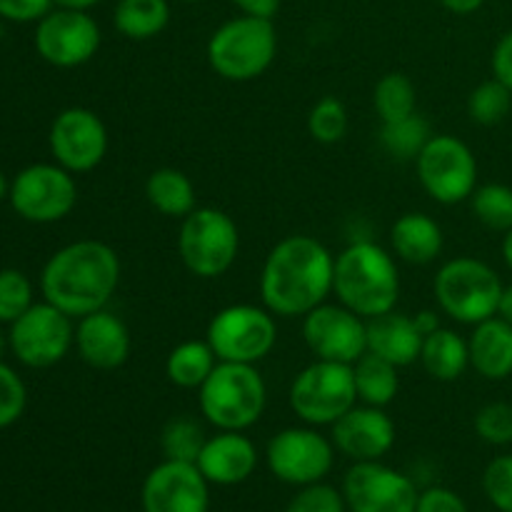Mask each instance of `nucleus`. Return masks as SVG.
Returning <instances> with one entry per match:
<instances>
[{
  "label": "nucleus",
  "instance_id": "nucleus-1",
  "mask_svg": "<svg viewBox=\"0 0 512 512\" xmlns=\"http://www.w3.org/2000/svg\"><path fill=\"white\" fill-rule=\"evenodd\" d=\"M335 255L313 235H288L268 253L260 298L275 318H303L333 295Z\"/></svg>",
  "mask_w": 512,
  "mask_h": 512
},
{
  "label": "nucleus",
  "instance_id": "nucleus-2",
  "mask_svg": "<svg viewBox=\"0 0 512 512\" xmlns=\"http://www.w3.org/2000/svg\"><path fill=\"white\" fill-rule=\"evenodd\" d=\"M120 285V258L108 243L75 240L50 255L40 275L45 300L70 318L108 308Z\"/></svg>",
  "mask_w": 512,
  "mask_h": 512
},
{
  "label": "nucleus",
  "instance_id": "nucleus-3",
  "mask_svg": "<svg viewBox=\"0 0 512 512\" xmlns=\"http://www.w3.org/2000/svg\"><path fill=\"white\" fill-rule=\"evenodd\" d=\"M333 295L340 305L370 320L395 310L400 273L395 255L373 240H355L335 255Z\"/></svg>",
  "mask_w": 512,
  "mask_h": 512
},
{
  "label": "nucleus",
  "instance_id": "nucleus-4",
  "mask_svg": "<svg viewBox=\"0 0 512 512\" xmlns=\"http://www.w3.org/2000/svg\"><path fill=\"white\" fill-rule=\"evenodd\" d=\"M200 415L215 430H238L245 433L253 428L268 405V385L255 365L223 363L215 365L198 388Z\"/></svg>",
  "mask_w": 512,
  "mask_h": 512
},
{
  "label": "nucleus",
  "instance_id": "nucleus-5",
  "mask_svg": "<svg viewBox=\"0 0 512 512\" xmlns=\"http://www.w3.org/2000/svg\"><path fill=\"white\" fill-rule=\"evenodd\" d=\"M208 65L230 83L260 78L278 55V33L273 20L240 15L220 25L208 40Z\"/></svg>",
  "mask_w": 512,
  "mask_h": 512
},
{
  "label": "nucleus",
  "instance_id": "nucleus-6",
  "mask_svg": "<svg viewBox=\"0 0 512 512\" xmlns=\"http://www.w3.org/2000/svg\"><path fill=\"white\" fill-rule=\"evenodd\" d=\"M503 280L488 263L470 255L440 265L433 280L438 308L463 325H478L498 315L503 298Z\"/></svg>",
  "mask_w": 512,
  "mask_h": 512
},
{
  "label": "nucleus",
  "instance_id": "nucleus-7",
  "mask_svg": "<svg viewBox=\"0 0 512 512\" xmlns=\"http://www.w3.org/2000/svg\"><path fill=\"white\" fill-rule=\"evenodd\" d=\"M290 410L305 425L323 428L333 425L358 405L353 365L333 363V360H315L308 368L295 375L288 393Z\"/></svg>",
  "mask_w": 512,
  "mask_h": 512
},
{
  "label": "nucleus",
  "instance_id": "nucleus-8",
  "mask_svg": "<svg viewBox=\"0 0 512 512\" xmlns=\"http://www.w3.org/2000/svg\"><path fill=\"white\" fill-rule=\"evenodd\" d=\"M240 230L225 210L195 208L180 220L178 253L185 268L203 280H215L233 268Z\"/></svg>",
  "mask_w": 512,
  "mask_h": 512
},
{
  "label": "nucleus",
  "instance_id": "nucleus-9",
  "mask_svg": "<svg viewBox=\"0 0 512 512\" xmlns=\"http://www.w3.org/2000/svg\"><path fill=\"white\" fill-rule=\"evenodd\" d=\"M205 340L223 363L258 365L278 343V323L265 305H228L213 315Z\"/></svg>",
  "mask_w": 512,
  "mask_h": 512
},
{
  "label": "nucleus",
  "instance_id": "nucleus-10",
  "mask_svg": "<svg viewBox=\"0 0 512 512\" xmlns=\"http://www.w3.org/2000/svg\"><path fill=\"white\" fill-rule=\"evenodd\" d=\"M415 170L425 193L440 205L465 203L478 188L475 153L455 135H433L415 158Z\"/></svg>",
  "mask_w": 512,
  "mask_h": 512
},
{
  "label": "nucleus",
  "instance_id": "nucleus-11",
  "mask_svg": "<svg viewBox=\"0 0 512 512\" xmlns=\"http://www.w3.org/2000/svg\"><path fill=\"white\" fill-rule=\"evenodd\" d=\"M8 198L20 218L48 225L73 213L78 203V185L73 173L58 163H35L15 175Z\"/></svg>",
  "mask_w": 512,
  "mask_h": 512
},
{
  "label": "nucleus",
  "instance_id": "nucleus-12",
  "mask_svg": "<svg viewBox=\"0 0 512 512\" xmlns=\"http://www.w3.org/2000/svg\"><path fill=\"white\" fill-rule=\"evenodd\" d=\"M10 350L28 368H50L75 345V325L68 313L45 303H33L8 333Z\"/></svg>",
  "mask_w": 512,
  "mask_h": 512
},
{
  "label": "nucleus",
  "instance_id": "nucleus-13",
  "mask_svg": "<svg viewBox=\"0 0 512 512\" xmlns=\"http://www.w3.org/2000/svg\"><path fill=\"white\" fill-rule=\"evenodd\" d=\"M265 463L280 483L303 488L328 478L335 463V445L313 425L285 428L268 440Z\"/></svg>",
  "mask_w": 512,
  "mask_h": 512
},
{
  "label": "nucleus",
  "instance_id": "nucleus-14",
  "mask_svg": "<svg viewBox=\"0 0 512 512\" xmlns=\"http://www.w3.org/2000/svg\"><path fill=\"white\" fill-rule=\"evenodd\" d=\"M343 498L350 512H415L420 490L400 470L380 460L353 463L343 478Z\"/></svg>",
  "mask_w": 512,
  "mask_h": 512
},
{
  "label": "nucleus",
  "instance_id": "nucleus-15",
  "mask_svg": "<svg viewBox=\"0 0 512 512\" xmlns=\"http://www.w3.org/2000/svg\"><path fill=\"white\" fill-rule=\"evenodd\" d=\"M303 340L315 360L355 365L368 353V320L340 303H323L303 315Z\"/></svg>",
  "mask_w": 512,
  "mask_h": 512
},
{
  "label": "nucleus",
  "instance_id": "nucleus-16",
  "mask_svg": "<svg viewBox=\"0 0 512 512\" xmlns=\"http://www.w3.org/2000/svg\"><path fill=\"white\" fill-rule=\"evenodd\" d=\"M100 48V28L85 10L58 8L38 20L35 50L55 68H78Z\"/></svg>",
  "mask_w": 512,
  "mask_h": 512
},
{
  "label": "nucleus",
  "instance_id": "nucleus-17",
  "mask_svg": "<svg viewBox=\"0 0 512 512\" xmlns=\"http://www.w3.org/2000/svg\"><path fill=\"white\" fill-rule=\"evenodd\" d=\"M48 143L60 168L73 175L90 173L108 153V128L93 110L65 108L50 125Z\"/></svg>",
  "mask_w": 512,
  "mask_h": 512
},
{
  "label": "nucleus",
  "instance_id": "nucleus-18",
  "mask_svg": "<svg viewBox=\"0 0 512 512\" xmlns=\"http://www.w3.org/2000/svg\"><path fill=\"white\" fill-rule=\"evenodd\" d=\"M140 503L143 512H208L210 483L195 463L165 458L145 475Z\"/></svg>",
  "mask_w": 512,
  "mask_h": 512
},
{
  "label": "nucleus",
  "instance_id": "nucleus-19",
  "mask_svg": "<svg viewBox=\"0 0 512 512\" xmlns=\"http://www.w3.org/2000/svg\"><path fill=\"white\" fill-rule=\"evenodd\" d=\"M398 430L385 408L355 405L338 423L330 425V440L335 450L353 463L383 460L393 450Z\"/></svg>",
  "mask_w": 512,
  "mask_h": 512
},
{
  "label": "nucleus",
  "instance_id": "nucleus-20",
  "mask_svg": "<svg viewBox=\"0 0 512 512\" xmlns=\"http://www.w3.org/2000/svg\"><path fill=\"white\" fill-rule=\"evenodd\" d=\"M75 348L80 360L93 370H118L128 363L130 330L123 320L108 308L78 318L75 325Z\"/></svg>",
  "mask_w": 512,
  "mask_h": 512
},
{
  "label": "nucleus",
  "instance_id": "nucleus-21",
  "mask_svg": "<svg viewBox=\"0 0 512 512\" xmlns=\"http://www.w3.org/2000/svg\"><path fill=\"white\" fill-rule=\"evenodd\" d=\"M258 448L253 440L238 430H218L205 440L195 465L210 485L230 488L240 485L258 470Z\"/></svg>",
  "mask_w": 512,
  "mask_h": 512
},
{
  "label": "nucleus",
  "instance_id": "nucleus-22",
  "mask_svg": "<svg viewBox=\"0 0 512 512\" xmlns=\"http://www.w3.org/2000/svg\"><path fill=\"white\" fill-rule=\"evenodd\" d=\"M420 348H423V335H420L413 315L390 310V313L368 320V353L378 355L398 368H408L420 360Z\"/></svg>",
  "mask_w": 512,
  "mask_h": 512
},
{
  "label": "nucleus",
  "instance_id": "nucleus-23",
  "mask_svg": "<svg viewBox=\"0 0 512 512\" xmlns=\"http://www.w3.org/2000/svg\"><path fill=\"white\" fill-rule=\"evenodd\" d=\"M468 350L470 368L485 380H505L512 375V325L500 315L473 325Z\"/></svg>",
  "mask_w": 512,
  "mask_h": 512
},
{
  "label": "nucleus",
  "instance_id": "nucleus-24",
  "mask_svg": "<svg viewBox=\"0 0 512 512\" xmlns=\"http://www.w3.org/2000/svg\"><path fill=\"white\" fill-rule=\"evenodd\" d=\"M390 245L403 263L430 265L443 253V228L425 213H405L390 228Z\"/></svg>",
  "mask_w": 512,
  "mask_h": 512
},
{
  "label": "nucleus",
  "instance_id": "nucleus-25",
  "mask_svg": "<svg viewBox=\"0 0 512 512\" xmlns=\"http://www.w3.org/2000/svg\"><path fill=\"white\" fill-rule=\"evenodd\" d=\"M418 363L438 383H453L470 368L468 340L455 330L438 328L423 338Z\"/></svg>",
  "mask_w": 512,
  "mask_h": 512
},
{
  "label": "nucleus",
  "instance_id": "nucleus-26",
  "mask_svg": "<svg viewBox=\"0 0 512 512\" xmlns=\"http://www.w3.org/2000/svg\"><path fill=\"white\" fill-rule=\"evenodd\" d=\"M145 198H148L150 208L158 210L165 218L183 220L185 215L198 208L193 180L178 168L153 170L145 180Z\"/></svg>",
  "mask_w": 512,
  "mask_h": 512
},
{
  "label": "nucleus",
  "instance_id": "nucleus-27",
  "mask_svg": "<svg viewBox=\"0 0 512 512\" xmlns=\"http://www.w3.org/2000/svg\"><path fill=\"white\" fill-rule=\"evenodd\" d=\"M218 363V355L208 340H185L170 350L165 360V375L175 388L198 390Z\"/></svg>",
  "mask_w": 512,
  "mask_h": 512
},
{
  "label": "nucleus",
  "instance_id": "nucleus-28",
  "mask_svg": "<svg viewBox=\"0 0 512 512\" xmlns=\"http://www.w3.org/2000/svg\"><path fill=\"white\" fill-rule=\"evenodd\" d=\"M398 365L378 358L373 353H365L353 365L355 388H358V403L375 405V408H388L400 393Z\"/></svg>",
  "mask_w": 512,
  "mask_h": 512
},
{
  "label": "nucleus",
  "instance_id": "nucleus-29",
  "mask_svg": "<svg viewBox=\"0 0 512 512\" xmlns=\"http://www.w3.org/2000/svg\"><path fill=\"white\" fill-rule=\"evenodd\" d=\"M113 23L128 40H150L170 23L168 0H118Z\"/></svg>",
  "mask_w": 512,
  "mask_h": 512
},
{
  "label": "nucleus",
  "instance_id": "nucleus-30",
  "mask_svg": "<svg viewBox=\"0 0 512 512\" xmlns=\"http://www.w3.org/2000/svg\"><path fill=\"white\" fill-rule=\"evenodd\" d=\"M435 133H430V125L423 115L413 113L408 118L390 120L383 123L380 128V145L385 148V153L393 155L398 160H415L423 148L428 145V140Z\"/></svg>",
  "mask_w": 512,
  "mask_h": 512
},
{
  "label": "nucleus",
  "instance_id": "nucleus-31",
  "mask_svg": "<svg viewBox=\"0 0 512 512\" xmlns=\"http://www.w3.org/2000/svg\"><path fill=\"white\" fill-rule=\"evenodd\" d=\"M373 108L383 123L418 113V90L405 73H388L373 90Z\"/></svg>",
  "mask_w": 512,
  "mask_h": 512
},
{
  "label": "nucleus",
  "instance_id": "nucleus-32",
  "mask_svg": "<svg viewBox=\"0 0 512 512\" xmlns=\"http://www.w3.org/2000/svg\"><path fill=\"white\" fill-rule=\"evenodd\" d=\"M470 208L480 225L495 233H508L512 228V188L503 183H485L470 195Z\"/></svg>",
  "mask_w": 512,
  "mask_h": 512
},
{
  "label": "nucleus",
  "instance_id": "nucleus-33",
  "mask_svg": "<svg viewBox=\"0 0 512 512\" xmlns=\"http://www.w3.org/2000/svg\"><path fill=\"white\" fill-rule=\"evenodd\" d=\"M205 435L203 425L190 415H175L163 425L160 433V448L168 460H183V463H195L203 450Z\"/></svg>",
  "mask_w": 512,
  "mask_h": 512
},
{
  "label": "nucleus",
  "instance_id": "nucleus-34",
  "mask_svg": "<svg viewBox=\"0 0 512 512\" xmlns=\"http://www.w3.org/2000/svg\"><path fill=\"white\" fill-rule=\"evenodd\" d=\"M512 110V90L508 85L500 83L498 78H490L473 88L468 98V115L473 123L485 125H498L503 123Z\"/></svg>",
  "mask_w": 512,
  "mask_h": 512
},
{
  "label": "nucleus",
  "instance_id": "nucleus-35",
  "mask_svg": "<svg viewBox=\"0 0 512 512\" xmlns=\"http://www.w3.org/2000/svg\"><path fill=\"white\" fill-rule=\"evenodd\" d=\"M308 133L315 143H340L348 133V110H345L343 100H338L335 95L320 98L308 113Z\"/></svg>",
  "mask_w": 512,
  "mask_h": 512
},
{
  "label": "nucleus",
  "instance_id": "nucleus-36",
  "mask_svg": "<svg viewBox=\"0 0 512 512\" xmlns=\"http://www.w3.org/2000/svg\"><path fill=\"white\" fill-rule=\"evenodd\" d=\"M33 305V285L20 270H0V323H15Z\"/></svg>",
  "mask_w": 512,
  "mask_h": 512
},
{
  "label": "nucleus",
  "instance_id": "nucleus-37",
  "mask_svg": "<svg viewBox=\"0 0 512 512\" xmlns=\"http://www.w3.org/2000/svg\"><path fill=\"white\" fill-rule=\"evenodd\" d=\"M475 433L483 443L503 445L512 443V405L510 403H488L475 413Z\"/></svg>",
  "mask_w": 512,
  "mask_h": 512
},
{
  "label": "nucleus",
  "instance_id": "nucleus-38",
  "mask_svg": "<svg viewBox=\"0 0 512 512\" xmlns=\"http://www.w3.org/2000/svg\"><path fill=\"white\" fill-rule=\"evenodd\" d=\"M348 505H345L343 490L333 488L325 480L313 485H303L298 493L290 498L288 508L285 512H345Z\"/></svg>",
  "mask_w": 512,
  "mask_h": 512
},
{
  "label": "nucleus",
  "instance_id": "nucleus-39",
  "mask_svg": "<svg viewBox=\"0 0 512 512\" xmlns=\"http://www.w3.org/2000/svg\"><path fill=\"white\" fill-rule=\"evenodd\" d=\"M483 490L495 510L512 512V453L490 460L483 473Z\"/></svg>",
  "mask_w": 512,
  "mask_h": 512
},
{
  "label": "nucleus",
  "instance_id": "nucleus-40",
  "mask_svg": "<svg viewBox=\"0 0 512 512\" xmlns=\"http://www.w3.org/2000/svg\"><path fill=\"white\" fill-rule=\"evenodd\" d=\"M28 403V390L20 375L0 360V430L13 425L23 415Z\"/></svg>",
  "mask_w": 512,
  "mask_h": 512
},
{
  "label": "nucleus",
  "instance_id": "nucleus-41",
  "mask_svg": "<svg viewBox=\"0 0 512 512\" xmlns=\"http://www.w3.org/2000/svg\"><path fill=\"white\" fill-rule=\"evenodd\" d=\"M415 512H470V510H468V503H465L455 490L443 488V485H433V488L420 493L418 510Z\"/></svg>",
  "mask_w": 512,
  "mask_h": 512
},
{
  "label": "nucleus",
  "instance_id": "nucleus-42",
  "mask_svg": "<svg viewBox=\"0 0 512 512\" xmlns=\"http://www.w3.org/2000/svg\"><path fill=\"white\" fill-rule=\"evenodd\" d=\"M53 0H0V18L13 23H33L53 10Z\"/></svg>",
  "mask_w": 512,
  "mask_h": 512
},
{
  "label": "nucleus",
  "instance_id": "nucleus-43",
  "mask_svg": "<svg viewBox=\"0 0 512 512\" xmlns=\"http://www.w3.org/2000/svg\"><path fill=\"white\" fill-rule=\"evenodd\" d=\"M490 68H493V78H498L500 83L508 85L512 90V30L498 40L493 50V58H490Z\"/></svg>",
  "mask_w": 512,
  "mask_h": 512
},
{
  "label": "nucleus",
  "instance_id": "nucleus-44",
  "mask_svg": "<svg viewBox=\"0 0 512 512\" xmlns=\"http://www.w3.org/2000/svg\"><path fill=\"white\" fill-rule=\"evenodd\" d=\"M243 15L273 20L280 10V0H233Z\"/></svg>",
  "mask_w": 512,
  "mask_h": 512
},
{
  "label": "nucleus",
  "instance_id": "nucleus-45",
  "mask_svg": "<svg viewBox=\"0 0 512 512\" xmlns=\"http://www.w3.org/2000/svg\"><path fill=\"white\" fill-rule=\"evenodd\" d=\"M438 3L455 15H470L483 8L485 0H438Z\"/></svg>",
  "mask_w": 512,
  "mask_h": 512
},
{
  "label": "nucleus",
  "instance_id": "nucleus-46",
  "mask_svg": "<svg viewBox=\"0 0 512 512\" xmlns=\"http://www.w3.org/2000/svg\"><path fill=\"white\" fill-rule=\"evenodd\" d=\"M413 320H415V325H418V330H420V335H430V333H435V330L440 328V320H438V313H433V310H420V313H415L413 315Z\"/></svg>",
  "mask_w": 512,
  "mask_h": 512
},
{
  "label": "nucleus",
  "instance_id": "nucleus-47",
  "mask_svg": "<svg viewBox=\"0 0 512 512\" xmlns=\"http://www.w3.org/2000/svg\"><path fill=\"white\" fill-rule=\"evenodd\" d=\"M498 315L505 320V323L512 325V283L503 288V298H500Z\"/></svg>",
  "mask_w": 512,
  "mask_h": 512
},
{
  "label": "nucleus",
  "instance_id": "nucleus-48",
  "mask_svg": "<svg viewBox=\"0 0 512 512\" xmlns=\"http://www.w3.org/2000/svg\"><path fill=\"white\" fill-rule=\"evenodd\" d=\"M55 5H58V8H68V10H85V13H88L90 8H93V5H98L100 0H53Z\"/></svg>",
  "mask_w": 512,
  "mask_h": 512
},
{
  "label": "nucleus",
  "instance_id": "nucleus-49",
  "mask_svg": "<svg viewBox=\"0 0 512 512\" xmlns=\"http://www.w3.org/2000/svg\"><path fill=\"white\" fill-rule=\"evenodd\" d=\"M503 258H505V265L512 270V228L503 235Z\"/></svg>",
  "mask_w": 512,
  "mask_h": 512
},
{
  "label": "nucleus",
  "instance_id": "nucleus-50",
  "mask_svg": "<svg viewBox=\"0 0 512 512\" xmlns=\"http://www.w3.org/2000/svg\"><path fill=\"white\" fill-rule=\"evenodd\" d=\"M8 193H10V188H8V183H5V175L0 173V200H3Z\"/></svg>",
  "mask_w": 512,
  "mask_h": 512
},
{
  "label": "nucleus",
  "instance_id": "nucleus-51",
  "mask_svg": "<svg viewBox=\"0 0 512 512\" xmlns=\"http://www.w3.org/2000/svg\"><path fill=\"white\" fill-rule=\"evenodd\" d=\"M5 345H10V343H8V340H5V335H3V333H0V355H3Z\"/></svg>",
  "mask_w": 512,
  "mask_h": 512
},
{
  "label": "nucleus",
  "instance_id": "nucleus-52",
  "mask_svg": "<svg viewBox=\"0 0 512 512\" xmlns=\"http://www.w3.org/2000/svg\"><path fill=\"white\" fill-rule=\"evenodd\" d=\"M188 3H205V0H188Z\"/></svg>",
  "mask_w": 512,
  "mask_h": 512
}]
</instances>
